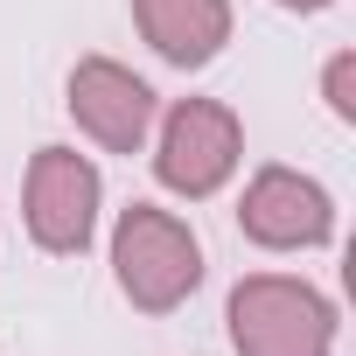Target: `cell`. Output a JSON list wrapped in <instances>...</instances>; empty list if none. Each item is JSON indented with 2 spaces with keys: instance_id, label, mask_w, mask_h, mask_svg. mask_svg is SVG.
Listing matches in <instances>:
<instances>
[{
  "instance_id": "cell-1",
  "label": "cell",
  "mask_w": 356,
  "mask_h": 356,
  "mask_svg": "<svg viewBox=\"0 0 356 356\" xmlns=\"http://www.w3.org/2000/svg\"><path fill=\"white\" fill-rule=\"evenodd\" d=\"M105 259H112V286L133 314H175L189 307L210 259H203V238L182 210L168 203H126L105 231Z\"/></svg>"
},
{
  "instance_id": "cell-2",
  "label": "cell",
  "mask_w": 356,
  "mask_h": 356,
  "mask_svg": "<svg viewBox=\"0 0 356 356\" xmlns=\"http://www.w3.org/2000/svg\"><path fill=\"white\" fill-rule=\"evenodd\" d=\"M231 356H335L342 307L300 273H245L224 293Z\"/></svg>"
},
{
  "instance_id": "cell-3",
  "label": "cell",
  "mask_w": 356,
  "mask_h": 356,
  "mask_svg": "<svg viewBox=\"0 0 356 356\" xmlns=\"http://www.w3.org/2000/svg\"><path fill=\"white\" fill-rule=\"evenodd\" d=\"M147 168H154L161 196H175V203H217L238 182V168H245V119L224 98H175V105L154 112Z\"/></svg>"
},
{
  "instance_id": "cell-4",
  "label": "cell",
  "mask_w": 356,
  "mask_h": 356,
  "mask_svg": "<svg viewBox=\"0 0 356 356\" xmlns=\"http://www.w3.org/2000/svg\"><path fill=\"white\" fill-rule=\"evenodd\" d=\"M98 224H105V175L91 154L49 140L29 154V175H22V231L42 259H84L98 245Z\"/></svg>"
},
{
  "instance_id": "cell-5",
  "label": "cell",
  "mask_w": 356,
  "mask_h": 356,
  "mask_svg": "<svg viewBox=\"0 0 356 356\" xmlns=\"http://www.w3.org/2000/svg\"><path fill=\"white\" fill-rule=\"evenodd\" d=\"M342 231V210L328 196L321 175L307 168H286V161H266L245 175L238 189V238L259 245V252H280V259H307V252H328Z\"/></svg>"
},
{
  "instance_id": "cell-6",
  "label": "cell",
  "mask_w": 356,
  "mask_h": 356,
  "mask_svg": "<svg viewBox=\"0 0 356 356\" xmlns=\"http://www.w3.org/2000/svg\"><path fill=\"white\" fill-rule=\"evenodd\" d=\"M63 112H70L77 140H91L98 154H147L161 91L119 56H77L63 77Z\"/></svg>"
},
{
  "instance_id": "cell-7",
  "label": "cell",
  "mask_w": 356,
  "mask_h": 356,
  "mask_svg": "<svg viewBox=\"0 0 356 356\" xmlns=\"http://www.w3.org/2000/svg\"><path fill=\"white\" fill-rule=\"evenodd\" d=\"M126 15H133V35L168 70H210L238 29L231 0H126Z\"/></svg>"
},
{
  "instance_id": "cell-8",
  "label": "cell",
  "mask_w": 356,
  "mask_h": 356,
  "mask_svg": "<svg viewBox=\"0 0 356 356\" xmlns=\"http://www.w3.org/2000/svg\"><path fill=\"white\" fill-rule=\"evenodd\" d=\"M321 105L335 126H356V49H328L321 63Z\"/></svg>"
},
{
  "instance_id": "cell-9",
  "label": "cell",
  "mask_w": 356,
  "mask_h": 356,
  "mask_svg": "<svg viewBox=\"0 0 356 356\" xmlns=\"http://www.w3.org/2000/svg\"><path fill=\"white\" fill-rule=\"evenodd\" d=\"M273 8H280V15H328L335 0H273Z\"/></svg>"
}]
</instances>
